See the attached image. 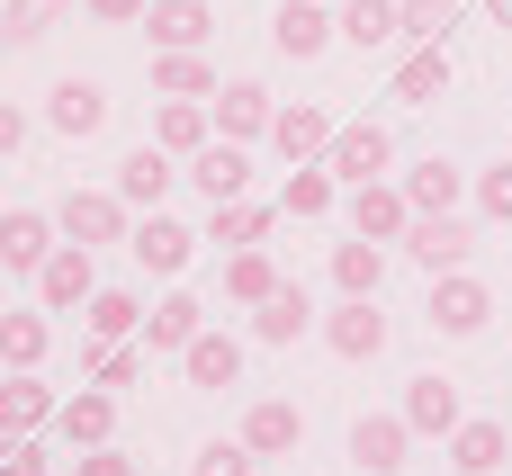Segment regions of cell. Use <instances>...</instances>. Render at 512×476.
Instances as JSON below:
<instances>
[{
  "instance_id": "cell-1",
  "label": "cell",
  "mask_w": 512,
  "mask_h": 476,
  "mask_svg": "<svg viewBox=\"0 0 512 476\" xmlns=\"http://www.w3.org/2000/svg\"><path fill=\"white\" fill-rule=\"evenodd\" d=\"M423 324H432V333H450V342H477V333L495 324V288H486V279H468V270H441V279H432Z\"/></svg>"
},
{
  "instance_id": "cell-2",
  "label": "cell",
  "mask_w": 512,
  "mask_h": 476,
  "mask_svg": "<svg viewBox=\"0 0 512 476\" xmlns=\"http://www.w3.org/2000/svg\"><path fill=\"white\" fill-rule=\"evenodd\" d=\"M126 216H135V207H126L117 189H72V198L54 207V225H63V243H90V252H99V243H126V234H135Z\"/></svg>"
},
{
  "instance_id": "cell-3",
  "label": "cell",
  "mask_w": 512,
  "mask_h": 476,
  "mask_svg": "<svg viewBox=\"0 0 512 476\" xmlns=\"http://www.w3.org/2000/svg\"><path fill=\"white\" fill-rule=\"evenodd\" d=\"M90 297H99V261H90V243H54L45 270H36V306H45V315H72V306H90Z\"/></svg>"
},
{
  "instance_id": "cell-4",
  "label": "cell",
  "mask_w": 512,
  "mask_h": 476,
  "mask_svg": "<svg viewBox=\"0 0 512 476\" xmlns=\"http://www.w3.org/2000/svg\"><path fill=\"white\" fill-rule=\"evenodd\" d=\"M126 252H135V270H153V279H180V270H189V252H198V234H189L180 216L144 207V216H135V234H126Z\"/></svg>"
},
{
  "instance_id": "cell-5",
  "label": "cell",
  "mask_w": 512,
  "mask_h": 476,
  "mask_svg": "<svg viewBox=\"0 0 512 476\" xmlns=\"http://www.w3.org/2000/svg\"><path fill=\"white\" fill-rule=\"evenodd\" d=\"M405 423H414V441H450L459 423H468V405H459V378H405V405H396Z\"/></svg>"
},
{
  "instance_id": "cell-6",
  "label": "cell",
  "mask_w": 512,
  "mask_h": 476,
  "mask_svg": "<svg viewBox=\"0 0 512 476\" xmlns=\"http://www.w3.org/2000/svg\"><path fill=\"white\" fill-rule=\"evenodd\" d=\"M351 459H360V476H405L414 423H405V414H360V423H351Z\"/></svg>"
},
{
  "instance_id": "cell-7",
  "label": "cell",
  "mask_w": 512,
  "mask_h": 476,
  "mask_svg": "<svg viewBox=\"0 0 512 476\" xmlns=\"http://www.w3.org/2000/svg\"><path fill=\"white\" fill-rule=\"evenodd\" d=\"M387 162H396V144H387V126H369V117H360V126H333V144H324V171L351 180V189L378 180Z\"/></svg>"
},
{
  "instance_id": "cell-8",
  "label": "cell",
  "mask_w": 512,
  "mask_h": 476,
  "mask_svg": "<svg viewBox=\"0 0 512 476\" xmlns=\"http://www.w3.org/2000/svg\"><path fill=\"white\" fill-rule=\"evenodd\" d=\"M405 225H414L405 180H360V189H351V234H369V243H405Z\"/></svg>"
},
{
  "instance_id": "cell-9",
  "label": "cell",
  "mask_w": 512,
  "mask_h": 476,
  "mask_svg": "<svg viewBox=\"0 0 512 476\" xmlns=\"http://www.w3.org/2000/svg\"><path fill=\"white\" fill-rule=\"evenodd\" d=\"M54 432H63L72 450H108V441H117V387L90 378L81 396H63V405H54Z\"/></svg>"
},
{
  "instance_id": "cell-10",
  "label": "cell",
  "mask_w": 512,
  "mask_h": 476,
  "mask_svg": "<svg viewBox=\"0 0 512 476\" xmlns=\"http://www.w3.org/2000/svg\"><path fill=\"white\" fill-rule=\"evenodd\" d=\"M333 36H342V18H333L324 0H288V9L270 18V45H279L288 63H315V54L333 45Z\"/></svg>"
},
{
  "instance_id": "cell-11",
  "label": "cell",
  "mask_w": 512,
  "mask_h": 476,
  "mask_svg": "<svg viewBox=\"0 0 512 476\" xmlns=\"http://www.w3.org/2000/svg\"><path fill=\"white\" fill-rule=\"evenodd\" d=\"M324 342H333V360H378V351H387V315H378V297H342V306L324 315Z\"/></svg>"
},
{
  "instance_id": "cell-12",
  "label": "cell",
  "mask_w": 512,
  "mask_h": 476,
  "mask_svg": "<svg viewBox=\"0 0 512 476\" xmlns=\"http://www.w3.org/2000/svg\"><path fill=\"white\" fill-rule=\"evenodd\" d=\"M171 180H189V171H180V153H162V144H135V153L117 162V198H126V207H162Z\"/></svg>"
},
{
  "instance_id": "cell-13",
  "label": "cell",
  "mask_w": 512,
  "mask_h": 476,
  "mask_svg": "<svg viewBox=\"0 0 512 476\" xmlns=\"http://www.w3.org/2000/svg\"><path fill=\"white\" fill-rule=\"evenodd\" d=\"M405 252L441 279V270H459V261L477 252V225H459V216H414V225H405Z\"/></svg>"
},
{
  "instance_id": "cell-14",
  "label": "cell",
  "mask_w": 512,
  "mask_h": 476,
  "mask_svg": "<svg viewBox=\"0 0 512 476\" xmlns=\"http://www.w3.org/2000/svg\"><path fill=\"white\" fill-rule=\"evenodd\" d=\"M144 27H153V54H198L216 27V0H153Z\"/></svg>"
},
{
  "instance_id": "cell-15",
  "label": "cell",
  "mask_w": 512,
  "mask_h": 476,
  "mask_svg": "<svg viewBox=\"0 0 512 476\" xmlns=\"http://www.w3.org/2000/svg\"><path fill=\"white\" fill-rule=\"evenodd\" d=\"M270 144H279V162H324V144H333V117H324L315 99H288V108L270 117Z\"/></svg>"
},
{
  "instance_id": "cell-16",
  "label": "cell",
  "mask_w": 512,
  "mask_h": 476,
  "mask_svg": "<svg viewBox=\"0 0 512 476\" xmlns=\"http://www.w3.org/2000/svg\"><path fill=\"white\" fill-rule=\"evenodd\" d=\"M189 180H198V198L216 207V198H243V189H252V162H243V144H234V135H216V144H198V153H189Z\"/></svg>"
},
{
  "instance_id": "cell-17",
  "label": "cell",
  "mask_w": 512,
  "mask_h": 476,
  "mask_svg": "<svg viewBox=\"0 0 512 476\" xmlns=\"http://www.w3.org/2000/svg\"><path fill=\"white\" fill-rule=\"evenodd\" d=\"M180 378H189V387H207V396L243 387V342H234V333H198V342L180 351Z\"/></svg>"
},
{
  "instance_id": "cell-18",
  "label": "cell",
  "mask_w": 512,
  "mask_h": 476,
  "mask_svg": "<svg viewBox=\"0 0 512 476\" xmlns=\"http://www.w3.org/2000/svg\"><path fill=\"white\" fill-rule=\"evenodd\" d=\"M270 117H279V99H270L261 81H225V90H216V135L252 144V135H270Z\"/></svg>"
},
{
  "instance_id": "cell-19",
  "label": "cell",
  "mask_w": 512,
  "mask_h": 476,
  "mask_svg": "<svg viewBox=\"0 0 512 476\" xmlns=\"http://www.w3.org/2000/svg\"><path fill=\"white\" fill-rule=\"evenodd\" d=\"M468 189H477V180H468L459 162H441V153L405 171V198H414V216H459V198H468Z\"/></svg>"
},
{
  "instance_id": "cell-20",
  "label": "cell",
  "mask_w": 512,
  "mask_h": 476,
  "mask_svg": "<svg viewBox=\"0 0 512 476\" xmlns=\"http://www.w3.org/2000/svg\"><path fill=\"white\" fill-rule=\"evenodd\" d=\"M243 441H252V459H288V450L306 441V414H297L288 396H261V405L243 414Z\"/></svg>"
},
{
  "instance_id": "cell-21",
  "label": "cell",
  "mask_w": 512,
  "mask_h": 476,
  "mask_svg": "<svg viewBox=\"0 0 512 476\" xmlns=\"http://www.w3.org/2000/svg\"><path fill=\"white\" fill-rule=\"evenodd\" d=\"M54 243H63L54 216H36V207H9V216H0V261H9V270H45Z\"/></svg>"
},
{
  "instance_id": "cell-22",
  "label": "cell",
  "mask_w": 512,
  "mask_h": 476,
  "mask_svg": "<svg viewBox=\"0 0 512 476\" xmlns=\"http://www.w3.org/2000/svg\"><path fill=\"white\" fill-rule=\"evenodd\" d=\"M45 117H54V135H99L108 126V90L99 81H54V99H45Z\"/></svg>"
},
{
  "instance_id": "cell-23",
  "label": "cell",
  "mask_w": 512,
  "mask_h": 476,
  "mask_svg": "<svg viewBox=\"0 0 512 476\" xmlns=\"http://www.w3.org/2000/svg\"><path fill=\"white\" fill-rule=\"evenodd\" d=\"M198 333H207V306H198L189 288H171V297L144 315V351H189Z\"/></svg>"
},
{
  "instance_id": "cell-24",
  "label": "cell",
  "mask_w": 512,
  "mask_h": 476,
  "mask_svg": "<svg viewBox=\"0 0 512 476\" xmlns=\"http://www.w3.org/2000/svg\"><path fill=\"white\" fill-rule=\"evenodd\" d=\"M306 324H315V306H306V288H297V279H288L279 297H261V306H252V342H270V351L306 342Z\"/></svg>"
},
{
  "instance_id": "cell-25",
  "label": "cell",
  "mask_w": 512,
  "mask_h": 476,
  "mask_svg": "<svg viewBox=\"0 0 512 476\" xmlns=\"http://www.w3.org/2000/svg\"><path fill=\"white\" fill-rule=\"evenodd\" d=\"M450 468L459 476H504L512 468V432L504 423H459L450 432Z\"/></svg>"
},
{
  "instance_id": "cell-26",
  "label": "cell",
  "mask_w": 512,
  "mask_h": 476,
  "mask_svg": "<svg viewBox=\"0 0 512 476\" xmlns=\"http://www.w3.org/2000/svg\"><path fill=\"white\" fill-rule=\"evenodd\" d=\"M36 423H54V396L36 387V369H9L0 378V441H27Z\"/></svg>"
},
{
  "instance_id": "cell-27",
  "label": "cell",
  "mask_w": 512,
  "mask_h": 476,
  "mask_svg": "<svg viewBox=\"0 0 512 476\" xmlns=\"http://www.w3.org/2000/svg\"><path fill=\"white\" fill-rule=\"evenodd\" d=\"M153 144H162V153H198V144H216V108H198V99H162V108H153Z\"/></svg>"
},
{
  "instance_id": "cell-28",
  "label": "cell",
  "mask_w": 512,
  "mask_h": 476,
  "mask_svg": "<svg viewBox=\"0 0 512 476\" xmlns=\"http://www.w3.org/2000/svg\"><path fill=\"white\" fill-rule=\"evenodd\" d=\"M198 243H216V252L270 243V207H252V198H216V207H207V234H198Z\"/></svg>"
},
{
  "instance_id": "cell-29",
  "label": "cell",
  "mask_w": 512,
  "mask_h": 476,
  "mask_svg": "<svg viewBox=\"0 0 512 476\" xmlns=\"http://www.w3.org/2000/svg\"><path fill=\"white\" fill-rule=\"evenodd\" d=\"M333 288H342V297H378V288H387V243H369V234L333 243Z\"/></svg>"
},
{
  "instance_id": "cell-30",
  "label": "cell",
  "mask_w": 512,
  "mask_h": 476,
  "mask_svg": "<svg viewBox=\"0 0 512 476\" xmlns=\"http://www.w3.org/2000/svg\"><path fill=\"white\" fill-rule=\"evenodd\" d=\"M288 279H279V261L261 252V243H243V252H225V297L234 306H261V297H279Z\"/></svg>"
},
{
  "instance_id": "cell-31",
  "label": "cell",
  "mask_w": 512,
  "mask_h": 476,
  "mask_svg": "<svg viewBox=\"0 0 512 476\" xmlns=\"http://www.w3.org/2000/svg\"><path fill=\"white\" fill-rule=\"evenodd\" d=\"M333 18H342V45H360V54H378V45H396V36H405L396 0H342Z\"/></svg>"
},
{
  "instance_id": "cell-32",
  "label": "cell",
  "mask_w": 512,
  "mask_h": 476,
  "mask_svg": "<svg viewBox=\"0 0 512 476\" xmlns=\"http://www.w3.org/2000/svg\"><path fill=\"white\" fill-rule=\"evenodd\" d=\"M333 189H342V180H333L324 162H288V189H279V207H288L297 225H315V216H333Z\"/></svg>"
},
{
  "instance_id": "cell-33",
  "label": "cell",
  "mask_w": 512,
  "mask_h": 476,
  "mask_svg": "<svg viewBox=\"0 0 512 476\" xmlns=\"http://www.w3.org/2000/svg\"><path fill=\"white\" fill-rule=\"evenodd\" d=\"M45 351H54L45 306H36V315H0V369H45Z\"/></svg>"
},
{
  "instance_id": "cell-34",
  "label": "cell",
  "mask_w": 512,
  "mask_h": 476,
  "mask_svg": "<svg viewBox=\"0 0 512 476\" xmlns=\"http://www.w3.org/2000/svg\"><path fill=\"white\" fill-rule=\"evenodd\" d=\"M441 90H450V54H441V45H414L405 72H396V99H405V108H432Z\"/></svg>"
},
{
  "instance_id": "cell-35",
  "label": "cell",
  "mask_w": 512,
  "mask_h": 476,
  "mask_svg": "<svg viewBox=\"0 0 512 476\" xmlns=\"http://www.w3.org/2000/svg\"><path fill=\"white\" fill-rule=\"evenodd\" d=\"M153 90L162 99H216V72H207V54H153Z\"/></svg>"
},
{
  "instance_id": "cell-36",
  "label": "cell",
  "mask_w": 512,
  "mask_h": 476,
  "mask_svg": "<svg viewBox=\"0 0 512 476\" xmlns=\"http://www.w3.org/2000/svg\"><path fill=\"white\" fill-rule=\"evenodd\" d=\"M81 324H90V342H126V333H144V306H135L126 288H99V297L81 306Z\"/></svg>"
},
{
  "instance_id": "cell-37",
  "label": "cell",
  "mask_w": 512,
  "mask_h": 476,
  "mask_svg": "<svg viewBox=\"0 0 512 476\" xmlns=\"http://www.w3.org/2000/svg\"><path fill=\"white\" fill-rule=\"evenodd\" d=\"M144 360H153V351H135V342H99V351H90V378H99V387H135Z\"/></svg>"
},
{
  "instance_id": "cell-38",
  "label": "cell",
  "mask_w": 512,
  "mask_h": 476,
  "mask_svg": "<svg viewBox=\"0 0 512 476\" xmlns=\"http://www.w3.org/2000/svg\"><path fill=\"white\" fill-rule=\"evenodd\" d=\"M252 468H261V459H252V441H243V432H234V441H207V450L189 459V476H252Z\"/></svg>"
},
{
  "instance_id": "cell-39",
  "label": "cell",
  "mask_w": 512,
  "mask_h": 476,
  "mask_svg": "<svg viewBox=\"0 0 512 476\" xmlns=\"http://www.w3.org/2000/svg\"><path fill=\"white\" fill-rule=\"evenodd\" d=\"M396 18H405V36H414V45H441L459 9H450V0H396Z\"/></svg>"
},
{
  "instance_id": "cell-40",
  "label": "cell",
  "mask_w": 512,
  "mask_h": 476,
  "mask_svg": "<svg viewBox=\"0 0 512 476\" xmlns=\"http://www.w3.org/2000/svg\"><path fill=\"white\" fill-rule=\"evenodd\" d=\"M63 9H72V0H9V45H36Z\"/></svg>"
},
{
  "instance_id": "cell-41",
  "label": "cell",
  "mask_w": 512,
  "mask_h": 476,
  "mask_svg": "<svg viewBox=\"0 0 512 476\" xmlns=\"http://www.w3.org/2000/svg\"><path fill=\"white\" fill-rule=\"evenodd\" d=\"M477 216H495V225H512V162H495V171H477Z\"/></svg>"
},
{
  "instance_id": "cell-42",
  "label": "cell",
  "mask_w": 512,
  "mask_h": 476,
  "mask_svg": "<svg viewBox=\"0 0 512 476\" xmlns=\"http://www.w3.org/2000/svg\"><path fill=\"white\" fill-rule=\"evenodd\" d=\"M81 9H90L99 27H144V9H153V0H81Z\"/></svg>"
},
{
  "instance_id": "cell-43",
  "label": "cell",
  "mask_w": 512,
  "mask_h": 476,
  "mask_svg": "<svg viewBox=\"0 0 512 476\" xmlns=\"http://www.w3.org/2000/svg\"><path fill=\"white\" fill-rule=\"evenodd\" d=\"M0 476H45V459H36V441H0Z\"/></svg>"
},
{
  "instance_id": "cell-44",
  "label": "cell",
  "mask_w": 512,
  "mask_h": 476,
  "mask_svg": "<svg viewBox=\"0 0 512 476\" xmlns=\"http://www.w3.org/2000/svg\"><path fill=\"white\" fill-rule=\"evenodd\" d=\"M72 476H135V459H117V441H108V450H81Z\"/></svg>"
},
{
  "instance_id": "cell-45",
  "label": "cell",
  "mask_w": 512,
  "mask_h": 476,
  "mask_svg": "<svg viewBox=\"0 0 512 476\" xmlns=\"http://www.w3.org/2000/svg\"><path fill=\"white\" fill-rule=\"evenodd\" d=\"M18 144H27V108H18V99H0V162H9Z\"/></svg>"
},
{
  "instance_id": "cell-46",
  "label": "cell",
  "mask_w": 512,
  "mask_h": 476,
  "mask_svg": "<svg viewBox=\"0 0 512 476\" xmlns=\"http://www.w3.org/2000/svg\"><path fill=\"white\" fill-rule=\"evenodd\" d=\"M486 18H495V27H512V0H486Z\"/></svg>"
},
{
  "instance_id": "cell-47",
  "label": "cell",
  "mask_w": 512,
  "mask_h": 476,
  "mask_svg": "<svg viewBox=\"0 0 512 476\" xmlns=\"http://www.w3.org/2000/svg\"><path fill=\"white\" fill-rule=\"evenodd\" d=\"M0 45H9V27H0Z\"/></svg>"
},
{
  "instance_id": "cell-48",
  "label": "cell",
  "mask_w": 512,
  "mask_h": 476,
  "mask_svg": "<svg viewBox=\"0 0 512 476\" xmlns=\"http://www.w3.org/2000/svg\"><path fill=\"white\" fill-rule=\"evenodd\" d=\"M324 9H342V0H324Z\"/></svg>"
}]
</instances>
